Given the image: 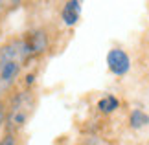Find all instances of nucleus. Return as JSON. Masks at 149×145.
Returning a JSON list of instances; mask_svg holds the SVG:
<instances>
[{"label": "nucleus", "instance_id": "obj_1", "mask_svg": "<svg viewBox=\"0 0 149 145\" xmlns=\"http://www.w3.org/2000/svg\"><path fill=\"white\" fill-rule=\"evenodd\" d=\"M33 112V97L30 92H20L13 97L11 105L6 114V127L13 134L15 130H19L20 127H24L28 118Z\"/></svg>", "mask_w": 149, "mask_h": 145}, {"label": "nucleus", "instance_id": "obj_2", "mask_svg": "<svg viewBox=\"0 0 149 145\" xmlns=\"http://www.w3.org/2000/svg\"><path fill=\"white\" fill-rule=\"evenodd\" d=\"M107 66L114 75H125L131 70V57L122 48H112L107 53Z\"/></svg>", "mask_w": 149, "mask_h": 145}, {"label": "nucleus", "instance_id": "obj_3", "mask_svg": "<svg viewBox=\"0 0 149 145\" xmlns=\"http://www.w3.org/2000/svg\"><path fill=\"white\" fill-rule=\"evenodd\" d=\"M22 42H24V50H26L28 59L48 50V35H46L42 30L30 31L24 39H22Z\"/></svg>", "mask_w": 149, "mask_h": 145}, {"label": "nucleus", "instance_id": "obj_4", "mask_svg": "<svg viewBox=\"0 0 149 145\" xmlns=\"http://www.w3.org/2000/svg\"><path fill=\"white\" fill-rule=\"evenodd\" d=\"M79 15H81V2H77V0H68L65 4V8H63V11H61L63 22H65L66 26L76 24L79 20Z\"/></svg>", "mask_w": 149, "mask_h": 145}, {"label": "nucleus", "instance_id": "obj_5", "mask_svg": "<svg viewBox=\"0 0 149 145\" xmlns=\"http://www.w3.org/2000/svg\"><path fill=\"white\" fill-rule=\"evenodd\" d=\"M118 108H120V99L116 96H112V94L101 97L98 101V110L103 112V114H112V112H116Z\"/></svg>", "mask_w": 149, "mask_h": 145}, {"label": "nucleus", "instance_id": "obj_6", "mask_svg": "<svg viewBox=\"0 0 149 145\" xmlns=\"http://www.w3.org/2000/svg\"><path fill=\"white\" fill-rule=\"evenodd\" d=\"M129 125H131V129H142V127H147L149 125V116L144 112V110H140V108L131 110Z\"/></svg>", "mask_w": 149, "mask_h": 145}, {"label": "nucleus", "instance_id": "obj_7", "mask_svg": "<svg viewBox=\"0 0 149 145\" xmlns=\"http://www.w3.org/2000/svg\"><path fill=\"white\" fill-rule=\"evenodd\" d=\"M0 145H17V140H15V136L11 134V132H8V134L0 140Z\"/></svg>", "mask_w": 149, "mask_h": 145}, {"label": "nucleus", "instance_id": "obj_8", "mask_svg": "<svg viewBox=\"0 0 149 145\" xmlns=\"http://www.w3.org/2000/svg\"><path fill=\"white\" fill-rule=\"evenodd\" d=\"M33 79H35V75H31V74H30V75L26 77V83H28V85H31V83H33Z\"/></svg>", "mask_w": 149, "mask_h": 145}, {"label": "nucleus", "instance_id": "obj_9", "mask_svg": "<svg viewBox=\"0 0 149 145\" xmlns=\"http://www.w3.org/2000/svg\"><path fill=\"white\" fill-rule=\"evenodd\" d=\"M6 90H8V88H6V86H4L2 83H0V96H2V94H4V92H6Z\"/></svg>", "mask_w": 149, "mask_h": 145}, {"label": "nucleus", "instance_id": "obj_10", "mask_svg": "<svg viewBox=\"0 0 149 145\" xmlns=\"http://www.w3.org/2000/svg\"><path fill=\"white\" fill-rule=\"evenodd\" d=\"M2 9H4V2H0V13H2Z\"/></svg>", "mask_w": 149, "mask_h": 145}]
</instances>
